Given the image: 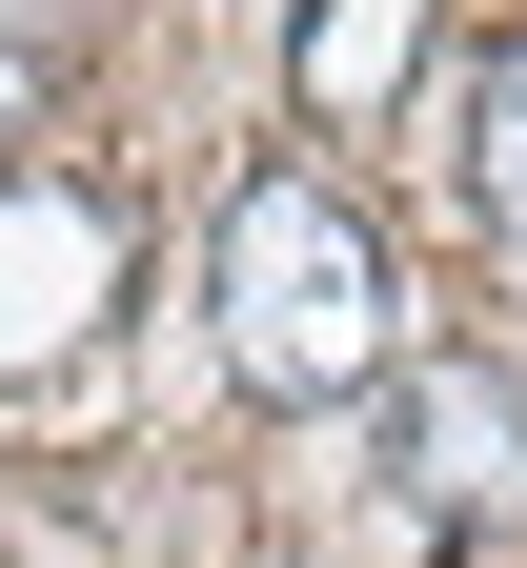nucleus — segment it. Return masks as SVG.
<instances>
[{
	"mask_svg": "<svg viewBox=\"0 0 527 568\" xmlns=\"http://www.w3.org/2000/svg\"><path fill=\"white\" fill-rule=\"evenodd\" d=\"M223 366H244L264 406L386 386V244H365L305 163H264L244 203H223Z\"/></svg>",
	"mask_w": 527,
	"mask_h": 568,
	"instance_id": "obj_1",
	"label": "nucleus"
},
{
	"mask_svg": "<svg viewBox=\"0 0 527 568\" xmlns=\"http://www.w3.org/2000/svg\"><path fill=\"white\" fill-rule=\"evenodd\" d=\"M102 284H122V224H102L82 183H41V163H21V183H0V366H61Z\"/></svg>",
	"mask_w": 527,
	"mask_h": 568,
	"instance_id": "obj_2",
	"label": "nucleus"
},
{
	"mask_svg": "<svg viewBox=\"0 0 527 568\" xmlns=\"http://www.w3.org/2000/svg\"><path fill=\"white\" fill-rule=\"evenodd\" d=\"M386 467L426 487V508H507L527 487V406L487 366H386Z\"/></svg>",
	"mask_w": 527,
	"mask_h": 568,
	"instance_id": "obj_3",
	"label": "nucleus"
},
{
	"mask_svg": "<svg viewBox=\"0 0 527 568\" xmlns=\"http://www.w3.org/2000/svg\"><path fill=\"white\" fill-rule=\"evenodd\" d=\"M467 203H487V244L527 264V41L487 61V122H467Z\"/></svg>",
	"mask_w": 527,
	"mask_h": 568,
	"instance_id": "obj_5",
	"label": "nucleus"
},
{
	"mask_svg": "<svg viewBox=\"0 0 527 568\" xmlns=\"http://www.w3.org/2000/svg\"><path fill=\"white\" fill-rule=\"evenodd\" d=\"M305 122H386L406 102V61H426V0H305Z\"/></svg>",
	"mask_w": 527,
	"mask_h": 568,
	"instance_id": "obj_4",
	"label": "nucleus"
}]
</instances>
